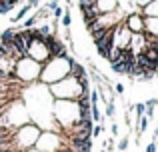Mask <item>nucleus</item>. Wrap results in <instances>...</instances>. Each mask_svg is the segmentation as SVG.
Masks as SVG:
<instances>
[{
    "instance_id": "nucleus-1",
    "label": "nucleus",
    "mask_w": 158,
    "mask_h": 152,
    "mask_svg": "<svg viewBox=\"0 0 158 152\" xmlns=\"http://www.w3.org/2000/svg\"><path fill=\"white\" fill-rule=\"evenodd\" d=\"M50 92L56 98H60V100H76L82 92H86V90L80 86V82H78L76 78L66 76V78H62V80L50 84Z\"/></svg>"
},
{
    "instance_id": "nucleus-2",
    "label": "nucleus",
    "mask_w": 158,
    "mask_h": 152,
    "mask_svg": "<svg viewBox=\"0 0 158 152\" xmlns=\"http://www.w3.org/2000/svg\"><path fill=\"white\" fill-rule=\"evenodd\" d=\"M40 74V62L32 60L30 56H24V58L16 60V66H14V76L18 78L20 82H30L34 80L36 76Z\"/></svg>"
},
{
    "instance_id": "nucleus-3",
    "label": "nucleus",
    "mask_w": 158,
    "mask_h": 152,
    "mask_svg": "<svg viewBox=\"0 0 158 152\" xmlns=\"http://www.w3.org/2000/svg\"><path fill=\"white\" fill-rule=\"evenodd\" d=\"M40 136V128L34 124H24L20 126V128L14 130V134H12V142L14 144H18L20 148H32V146L36 144V140H38Z\"/></svg>"
},
{
    "instance_id": "nucleus-4",
    "label": "nucleus",
    "mask_w": 158,
    "mask_h": 152,
    "mask_svg": "<svg viewBox=\"0 0 158 152\" xmlns=\"http://www.w3.org/2000/svg\"><path fill=\"white\" fill-rule=\"evenodd\" d=\"M124 24L126 28L134 34V32H144V16H140L138 12H132L124 18Z\"/></svg>"
},
{
    "instance_id": "nucleus-5",
    "label": "nucleus",
    "mask_w": 158,
    "mask_h": 152,
    "mask_svg": "<svg viewBox=\"0 0 158 152\" xmlns=\"http://www.w3.org/2000/svg\"><path fill=\"white\" fill-rule=\"evenodd\" d=\"M96 8L100 14H108V12H116L118 8V0H96Z\"/></svg>"
},
{
    "instance_id": "nucleus-6",
    "label": "nucleus",
    "mask_w": 158,
    "mask_h": 152,
    "mask_svg": "<svg viewBox=\"0 0 158 152\" xmlns=\"http://www.w3.org/2000/svg\"><path fill=\"white\" fill-rule=\"evenodd\" d=\"M136 12L140 16H158V0H152V2L144 4V6H138Z\"/></svg>"
},
{
    "instance_id": "nucleus-7",
    "label": "nucleus",
    "mask_w": 158,
    "mask_h": 152,
    "mask_svg": "<svg viewBox=\"0 0 158 152\" xmlns=\"http://www.w3.org/2000/svg\"><path fill=\"white\" fill-rule=\"evenodd\" d=\"M70 76H72V78H82V76H86L84 66H82V64H78L76 60H70Z\"/></svg>"
},
{
    "instance_id": "nucleus-8",
    "label": "nucleus",
    "mask_w": 158,
    "mask_h": 152,
    "mask_svg": "<svg viewBox=\"0 0 158 152\" xmlns=\"http://www.w3.org/2000/svg\"><path fill=\"white\" fill-rule=\"evenodd\" d=\"M14 28H8V30H4V32H0V44H10L12 42V38H14Z\"/></svg>"
},
{
    "instance_id": "nucleus-9",
    "label": "nucleus",
    "mask_w": 158,
    "mask_h": 152,
    "mask_svg": "<svg viewBox=\"0 0 158 152\" xmlns=\"http://www.w3.org/2000/svg\"><path fill=\"white\" fill-rule=\"evenodd\" d=\"M28 10H32V8L28 6V4H26V6H22V8H20V12H18V14H16V16H12V22H20V20H22L24 16L28 14Z\"/></svg>"
},
{
    "instance_id": "nucleus-10",
    "label": "nucleus",
    "mask_w": 158,
    "mask_h": 152,
    "mask_svg": "<svg viewBox=\"0 0 158 152\" xmlns=\"http://www.w3.org/2000/svg\"><path fill=\"white\" fill-rule=\"evenodd\" d=\"M132 110L136 112V118H140V116H144V112H146V106H144V102H138L136 106H132Z\"/></svg>"
},
{
    "instance_id": "nucleus-11",
    "label": "nucleus",
    "mask_w": 158,
    "mask_h": 152,
    "mask_svg": "<svg viewBox=\"0 0 158 152\" xmlns=\"http://www.w3.org/2000/svg\"><path fill=\"white\" fill-rule=\"evenodd\" d=\"M110 68L116 72V74H126V70H124V62H112Z\"/></svg>"
},
{
    "instance_id": "nucleus-12",
    "label": "nucleus",
    "mask_w": 158,
    "mask_h": 152,
    "mask_svg": "<svg viewBox=\"0 0 158 152\" xmlns=\"http://www.w3.org/2000/svg\"><path fill=\"white\" fill-rule=\"evenodd\" d=\"M114 114H116V106H114V100L106 102V116H108V118H114Z\"/></svg>"
},
{
    "instance_id": "nucleus-13",
    "label": "nucleus",
    "mask_w": 158,
    "mask_h": 152,
    "mask_svg": "<svg viewBox=\"0 0 158 152\" xmlns=\"http://www.w3.org/2000/svg\"><path fill=\"white\" fill-rule=\"evenodd\" d=\"M70 24H72V16H70L68 10H66L64 14H62V26H64V28H70Z\"/></svg>"
},
{
    "instance_id": "nucleus-14",
    "label": "nucleus",
    "mask_w": 158,
    "mask_h": 152,
    "mask_svg": "<svg viewBox=\"0 0 158 152\" xmlns=\"http://www.w3.org/2000/svg\"><path fill=\"white\" fill-rule=\"evenodd\" d=\"M36 22H38V20H36V14H34V16H30L28 20H24L22 26H24V28H34V26H36Z\"/></svg>"
},
{
    "instance_id": "nucleus-15",
    "label": "nucleus",
    "mask_w": 158,
    "mask_h": 152,
    "mask_svg": "<svg viewBox=\"0 0 158 152\" xmlns=\"http://www.w3.org/2000/svg\"><path fill=\"white\" fill-rule=\"evenodd\" d=\"M12 8L14 6H10V4H6V2L0 0V14H8V12H12Z\"/></svg>"
},
{
    "instance_id": "nucleus-16",
    "label": "nucleus",
    "mask_w": 158,
    "mask_h": 152,
    "mask_svg": "<svg viewBox=\"0 0 158 152\" xmlns=\"http://www.w3.org/2000/svg\"><path fill=\"white\" fill-rule=\"evenodd\" d=\"M116 146H118V150H120V152H126V148H128V138H126V136L120 138V142H118Z\"/></svg>"
},
{
    "instance_id": "nucleus-17",
    "label": "nucleus",
    "mask_w": 158,
    "mask_h": 152,
    "mask_svg": "<svg viewBox=\"0 0 158 152\" xmlns=\"http://www.w3.org/2000/svg\"><path fill=\"white\" fill-rule=\"evenodd\" d=\"M38 32H40V36H48V34H52V32H50V26H48V24H42V26L38 28Z\"/></svg>"
},
{
    "instance_id": "nucleus-18",
    "label": "nucleus",
    "mask_w": 158,
    "mask_h": 152,
    "mask_svg": "<svg viewBox=\"0 0 158 152\" xmlns=\"http://www.w3.org/2000/svg\"><path fill=\"white\" fill-rule=\"evenodd\" d=\"M52 12H54V20H60V18H62V14H64V10H62L60 6H56Z\"/></svg>"
},
{
    "instance_id": "nucleus-19",
    "label": "nucleus",
    "mask_w": 158,
    "mask_h": 152,
    "mask_svg": "<svg viewBox=\"0 0 158 152\" xmlns=\"http://www.w3.org/2000/svg\"><path fill=\"white\" fill-rule=\"evenodd\" d=\"M102 130H104V128H102L100 124H96V126H94V130H92V138H98L102 134Z\"/></svg>"
},
{
    "instance_id": "nucleus-20",
    "label": "nucleus",
    "mask_w": 158,
    "mask_h": 152,
    "mask_svg": "<svg viewBox=\"0 0 158 152\" xmlns=\"http://www.w3.org/2000/svg\"><path fill=\"white\" fill-rule=\"evenodd\" d=\"M56 6H58V0H50V2H48V4H46L44 8H46V10H54Z\"/></svg>"
},
{
    "instance_id": "nucleus-21",
    "label": "nucleus",
    "mask_w": 158,
    "mask_h": 152,
    "mask_svg": "<svg viewBox=\"0 0 158 152\" xmlns=\"http://www.w3.org/2000/svg\"><path fill=\"white\" fill-rule=\"evenodd\" d=\"M114 90H116V94H124V84H114Z\"/></svg>"
},
{
    "instance_id": "nucleus-22",
    "label": "nucleus",
    "mask_w": 158,
    "mask_h": 152,
    "mask_svg": "<svg viewBox=\"0 0 158 152\" xmlns=\"http://www.w3.org/2000/svg\"><path fill=\"white\" fill-rule=\"evenodd\" d=\"M146 152H156V144H154V142H150V144L146 146Z\"/></svg>"
},
{
    "instance_id": "nucleus-23",
    "label": "nucleus",
    "mask_w": 158,
    "mask_h": 152,
    "mask_svg": "<svg viewBox=\"0 0 158 152\" xmlns=\"http://www.w3.org/2000/svg\"><path fill=\"white\" fill-rule=\"evenodd\" d=\"M38 4H40V0H28V6L30 8H36Z\"/></svg>"
},
{
    "instance_id": "nucleus-24",
    "label": "nucleus",
    "mask_w": 158,
    "mask_h": 152,
    "mask_svg": "<svg viewBox=\"0 0 158 152\" xmlns=\"http://www.w3.org/2000/svg\"><path fill=\"white\" fill-rule=\"evenodd\" d=\"M96 0H78V4H84V6H88V4H94Z\"/></svg>"
},
{
    "instance_id": "nucleus-25",
    "label": "nucleus",
    "mask_w": 158,
    "mask_h": 152,
    "mask_svg": "<svg viewBox=\"0 0 158 152\" xmlns=\"http://www.w3.org/2000/svg\"><path fill=\"white\" fill-rule=\"evenodd\" d=\"M110 130H112V134L116 136V134H118V124H112V126H110Z\"/></svg>"
},
{
    "instance_id": "nucleus-26",
    "label": "nucleus",
    "mask_w": 158,
    "mask_h": 152,
    "mask_svg": "<svg viewBox=\"0 0 158 152\" xmlns=\"http://www.w3.org/2000/svg\"><path fill=\"white\" fill-rule=\"evenodd\" d=\"M26 152H42V150H38V148H34V146H32V148H28Z\"/></svg>"
},
{
    "instance_id": "nucleus-27",
    "label": "nucleus",
    "mask_w": 158,
    "mask_h": 152,
    "mask_svg": "<svg viewBox=\"0 0 158 152\" xmlns=\"http://www.w3.org/2000/svg\"><path fill=\"white\" fill-rule=\"evenodd\" d=\"M66 2H68V4H72V0H66Z\"/></svg>"
},
{
    "instance_id": "nucleus-28",
    "label": "nucleus",
    "mask_w": 158,
    "mask_h": 152,
    "mask_svg": "<svg viewBox=\"0 0 158 152\" xmlns=\"http://www.w3.org/2000/svg\"><path fill=\"white\" fill-rule=\"evenodd\" d=\"M156 148H158V144H156Z\"/></svg>"
},
{
    "instance_id": "nucleus-29",
    "label": "nucleus",
    "mask_w": 158,
    "mask_h": 152,
    "mask_svg": "<svg viewBox=\"0 0 158 152\" xmlns=\"http://www.w3.org/2000/svg\"><path fill=\"white\" fill-rule=\"evenodd\" d=\"M102 152H104V150H102Z\"/></svg>"
},
{
    "instance_id": "nucleus-30",
    "label": "nucleus",
    "mask_w": 158,
    "mask_h": 152,
    "mask_svg": "<svg viewBox=\"0 0 158 152\" xmlns=\"http://www.w3.org/2000/svg\"><path fill=\"white\" fill-rule=\"evenodd\" d=\"M0 32H2V30H0Z\"/></svg>"
}]
</instances>
